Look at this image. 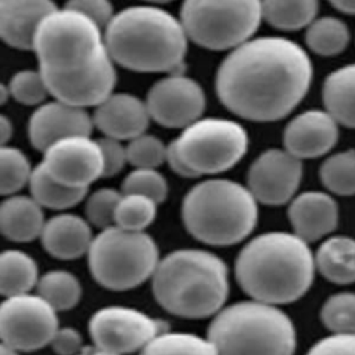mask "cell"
<instances>
[{"label": "cell", "instance_id": "obj_1", "mask_svg": "<svg viewBox=\"0 0 355 355\" xmlns=\"http://www.w3.org/2000/svg\"><path fill=\"white\" fill-rule=\"evenodd\" d=\"M312 61L295 42L280 36L251 37L220 62L215 90L234 115L273 122L288 115L312 83Z\"/></svg>", "mask_w": 355, "mask_h": 355}, {"label": "cell", "instance_id": "obj_2", "mask_svg": "<svg viewBox=\"0 0 355 355\" xmlns=\"http://www.w3.org/2000/svg\"><path fill=\"white\" fill-rule=\"evenodd\" d=\"M112 61L135 72L182 71L189 37L179 18L158 6H130L104 28Z\"/></svg>", "mask_w": 355, "mask_h": 355}, {"label": "cell", "instance_id": "obj_3", "mask_svg": "<svg viewBox=\"0 0 355 355\" xmlns=\"http://www.w3.org/2000/svg\"><path fill=\"white\" fill-rule=\"evenodd\" d=\"M240 287L255 301L290 304L311 287L315 258L308 243L297 234L263 233L240 251L234 265Z\"/></svg>", "mask_w": 355, "mask_h": 355}, {"label": "cell", "instance_id": "obj_4", "mask_svg": "<svg viewBox=\"0 0 355 355\" xmlns=\"http://www.w3.org/2000/svg\"><path fill=\"white\" fill-rule=\"evenodd\" d=\"M155 301L183 319H204L219 312L229 294L227 268L204 250H178L161 261L151 276Z\"/></svg>", "mask_w": 355, "mask_h": 355}, {"label": "cell", "instance_id": "obj_5", "mask_svg": "<svg viewBox=\"0 0 355 355\" xmlns=\"http://www.w3.org/2000/svg\"><path fill=\"white\" fill-rule=\"evenodd\" d=\"M182 220L194 239L209 245H232L254 230L258 205L247 187L227 179H209L186 194Z\"/></svg>", "mask_w": 355, "mask_h": 355}, {"label": "cell", "instance_id": "obj_6", "mask_svg": "<svg viewBox=\"0 0 355 355\" xmlns=\"http://www.w3.org/2000/svg\"><path fill=\"white\" fill-rule=\"evenodd\" d=\"M216 355H294L291 319L276 305L241 301L216 312L208 329Z\"/></svg>", "mask_w": 355, "mask_h": 355}, {"label": "cell", "instance_id": "obj_7", "mask_svg": "<svg viewBox=\"0 0 355 355\" xmlns=\"http://www.w3.org/2000/svg\"><path fill=\"white\" fill-rule=\"evenodd\" d=\"M247 147L248 135L239 122L198 118L166 146V162L183 178L215 175L233 168Z\"/></svg>", "mask_w": 355, "mask_h": 355}, {"label": "cell", "instance_id": "obj_8", "mask_svg": "<svg viewBox=\"0 0 355 355\" xmlns=\"http://www.w3.org/2000/svg\"><path fill=\"white\" fill-rule=\"evenodd\" d=\"M86 254L94 280L114 291L140 286L153 276L159 261L158 247L150 234L115 225L101 229Z\"/></svg>", "mask_w": 355, "mask_h": 355}, {"label": "cell", "instance_id": "obj_9", "mask_svg": "<svg viewBox=\"0 0 355 355\" xmlns=\"http://www.w3.org/2000/svg\"><path fill=\"white\" fill-rule=\"evenodd\" d=\"M32 50L39 69L68 72L82 68L107 51L101 28L65 6L54 8L39 24Z\"/></svg>", "mask_w": 355, "mask_h": 355}, {"label": "cell", "instance_id": "obj_10", "mask_svg": "<svg viewBox=\"0 0 355 355\" xmlns=\"http://www.w3.org/2000/svg\"><path fill=\"white\" fill-rule=\"evenodd\" d=\"M179 19L189 40L208 50H232L254 37L261 0H183Z\"/></svg>", "mask_w": 355, "mask_h": 355}, {"label": "cell", "instance_id": "obj_11", "mask_svg": "<svg viewBox=\"0 0 355 355\" xmlns=\"http://www.w3.org/2000/svg\"><path fill=\"white\" fill-rule=\"evenodd\" d=\"M58 329L57 311L39 294L22 293L0 302V341L18 352L50 344Z\"/></svg>", "mask_w": 355, "mask_h": 355}, {"label": "cell", "instance_id": "obj_12", "mask_svg": "<svg viewBox=\"0 0 355 355\" xmlns=\"http://www.w3.org/2000/svg\"><path fill=\"white\" fill-rule=\"evenodd\" d=\"M168 324L133 308L111 305L96 311L89 320L93 344L121 355L140 351Z\"/></svg>", "mask_w": 355, "mask_h": 355}, {"label": "cell", "instance_id": "obj_13", "mask_svg": "<svg viewBox=\"0 0 355 355\" xmlns=\"http://www.w3.org/2000/svg\"><path fill=\"white\" fill-rule=\"evenodd\" d=\"M150 118L164 128L183 129L201 118L207 98L201 85L182 71L157 80L144 100Z\"/></svg>", "mask_w": 355, "mask_h": 355}, {"label": "cell", "instance_id": "obj_14", "mask_svg": "<svg viewBox=\"0 0 355 355\" xmlns=\"http://www.w3.org/2000/svg\"><path fill=\"white\" fill-rule=\"evenodd\" d=\"M40 72L50 96L58 101L80 108L98 105L114 92L116 83L115 62L108 51L103 53L87 65L73 71Z\"/></svg>", "mask_w": 355, "mask_h": 355}, {"label": "cell", "instance_id": "obj_15", "mask_svg": "<svg viewBox=\"0 0 355 355\" xmlns=\"http://www.w3.org/2000/svg\"><path fill=\"white\" fill-rule=\"evenodd\" d=\"M44 169L58 182L89 189V184L103 176V157L97 140L90 135H76L60 139L43 151Z\"/></svg>", "mask_w": 355, "mask_h": 355}, {"label": "cell", "instance_id": "obj_16", "mask_svg": "<svg viewBox=\"0 0 355 355\" xmlns=\"http://www.w3.org/2000/svg\"><path fill=\"white\" fill-rule=\"evenodd\" d=\"M302 178V161L287 150L263 151L250 166L247 189L257 202L282 205L290 201Z\"/></svg>", "mask_w": 355, "mask_h": 355}, {"label": "cell", "instance_id": "obj_17", "mask_svg": "<svg viewBox=\"0 0 355 355\" xmlns=\"http://www.w3.org/2000/svg\"><path fill=\"white\" fill-rule=\"evenodd\" d=\"M338 140V123L326 110H308L294 116L283 133L284 150L298 159L327 154Z\"/></svg>", "mask_w": 355, "mask_h": 355}, {"label": "cell", "instance_id": "obj_18", "mask_svg": "<svg viewBox=\"0 0 355 355\" xmlns=\"http://www.w3.org/2000/svg\"><path fill=\"white\" fill-rule=\"evenodd\" d=\"M93 119L85 108L54 100L36 108L29 118L31 144L44 151L54 141L76 135H90Z\"/></svg>", "mask_w": 355, "mask_h": 355}, {"label": "cell", "instance_id": "obj_19", "mask_svg": "<svg viewBox=\"0 0 355 355\" xmlns=\"http://www.w3.org/2000/svg\"><path fill=\"white\" fill-rule=\"evenodd\" d=\"M93 126L107 137L130 140L146 132L151 121L147 105L139 97L129 93H111L96 105L92 116Z\"/></svg>", "mask_w": 355, "mask_h": 355}, {"label": "cell", "instance_id": "obj_20", "mask_svg": "<svg viewBox=\"0 0 355 355\" xmlns=\"http://www.w3.org/2000/svg\"><path fill=\"white\" fill-rule=\"evenodd\" d=\"M288 219L294 234L315 241L333 232L338 222V207L331 196L322 191H306L291 200Z\"/></svg>", "mask_w": 355, "mask_h": 355}, {"label": "cell", "instance_id": "obj_21", "mask_svg": "<svg viewBox=\"0 0 355 355\" xmlns=\"http://www.w3.org/2000/svg\"><path fill=\"white\" fill-rule=\"evenodd\" d=\"M55 8L51 0H0V39L29 50L40 21Z\"/></svg>", "mask_w": 355, "mask_h": 355}, {"label": "cell", "instance_id": "obj_22", "mask_svg": "<svg viewBox=\"0 0 355 355\" xmlns=\"http://www.w3.org/2000/svg\"><path fill=\"white\" fill-rule=\"evenodd\" d=\"M43 248L54 258L75 259L87 252L92 243L90 223L75 214H58L47 219L40 233Z\"/></svg>", "mask_w": 355, "mask_h": 355}, {"label": "cell", "instance_id": "obj_23", "mask_svg": "<svg viewBox=\"0 0 355 355\" xmlns=\"http://www.w3.org/2000/svg\"><path fill=\"white\" fill-rule=\"evenodd\" d=\"M44 222L43 208L31 196L11 194L0 204V234L11 241L37 239Z\"/></svg>", "mask_w": 355, "mask_h": 355}, {"label": "cell", "instance_id": "obj_24", "mask_svg": "<svg viewBox=\"0 0 355 355\" xmlns=\"http://www.w3.org/2000/svg\"><path fill=\"white\" fill-rule=\"evenodd\" d=\"M322 98L324 110L338 125L355 129V62L343 65L326 76Z\"/></svg>", "mask_w": 355, "mask_h": 355}, {"label": "cell", "instance_id": "obj_25", "mask_svg": "<svg viewBox=\"0 0 355 355\" xmlns=\"http://www.w3.org/2000/svg\"><path fill=\"white\" fill-rule=\"evenodd\" d=\"M315 268L331 283L355 282V239L334 236L323 241L315 257Z\"/></svg>", "mask_w": 355, "mask_h": 355}, {"label": "cell", "instance_id": "obj_26", "mask_svg": "<svg viewBox=\"0 0 355 355\" xmlns=\"http://www.w3.org/2000/svg\"><path fill=\"white\" fill-rule=\"evenodd\" d=\"M31 197L42 207L64 211L79 204L87 194V189L67 186L55 180L42 164L36 165L29 176Z\"/></svg>", "mask_w": 355, "mask_h": 355}, {"label": "cell", "instance_id": "obj_27", "mask_svg": "<svg viewBox=\"0 0 355 355\" xmlns=\"http://www.w3.org/2000/svg\"><path fill=\"white\" fill-rule=\"evenodd\" d=\"M39 280L36 261L21 250L0 252V295L10 297L29 293Z\"/></svg>", "mask_w": 355, "mask_h": 355}, {"label": "cell", "instance_id": "obj_28", "mask_svg": "<svg viewBox=\"0 0 355 355\" xmlns=\"http://www.w3.org/2000/svg\"><path fill=\"white\" fill-rule=\"evenodd\" d=\"M262 19L280 31L306 28L318 15L319 0H261Z\"/></svg>", "mask_w": 355, "mask_h": 355}, {"label": "cell", "instance_id": "obj_29", "mask_svg": "<svg viewBox=\"0 0 355 355\" xmlns=\"http://www.w3.org/2000/svg\"><path fill=\"white\" fill-rule=\"evenodd\" d=\"M349 29L336 17L315 18L305 32L309 50L322 57H333L343 53L349 43Z\"/></svg>", "mask_w": 355, "mask_h": 355}, {"label": "cell", "instance_id": "obj_30", "mask_svg": "<svg viewBox=\"0 0 355 355\" xmlns=\"http://www.w3.org/2000/svg\"><path fill=\"white\" fill-rule=\"evenodd\" d=\"M37 294L43 297L57 312L68 311L78 305L82 297L79 279L62 269L46 272L37 280Z\"/></svg>", "mask_w": 355, "mask_h": 355}, {"label": "cell", "instance_id": "obj_31", "mask_svg": "<svg viewBox=\"0 0 355 355\" xmlns=\"http://www.w3.org/2000/svg\"><path fill=\"white\" fill-rule=\"evenodd\" d=\"M139 355H216V351L208 338L166 330L144 345Z\"/></svg>", "mask_w": 355, "mask_h": 355}, {"label": "cell", "instance_id": "obj_32", "mask_svg": "<svg viewBox=\"0 0 355 355\" xmlns=\"http://www.w3.org/2000/svg\"><path fill=\"white\" fill-rule=\"evenodd\" d=\"M157 205L146 196L122 193L115 209L114 225L125 230L144 232L157 216Z\"/></svg>", "mask_w": 355, "mask_h": 355}, {"label": "cell", "instance_id": "obj_33", "mask_svg": "<svg viewBox=\"0 0 355 355\" xmlns=\"http://www.w3.org/2000/svg\"><path fill=\"white\" fill-rule=\"evenodd\" d=\"M322 183L334 194H355V150L330 155L320 166Z\"/></svg>", "mask_w": 355, "mask_h": 355}, {"label": "cell", "instance_id": "obj_34", "mask_svg": "<svg viewBox=\"0 0 355 355\" xmlns=\"http://www.w3.org/2000/svg\"><path fill=\"white\" fill-rule=\"evenodd\" d=\"M31 162L19 148L0 146V196L17 194L29 182Z\"/></svg>", "mask_w": 355, "mask_h": 355}, {"label": "cell", "instance_id": "obj_35", "mask_svg": "<svg viewBox=\"0 0 355 355\" xmlns=\"http://www.w3.org/2000/svg\"><path fill=\"white\" fill-rule=\"evenodd\" d=\"M320 319L333 333H355V293H337L329 297L322 306Z\"/></svg>", "mask_w": 355, "mask_h": 355}, {"label": "cell", "instance_id": "obj_36", "mask_svg": "<svg viewBox=\"0 0 355 355\" xmlns=\"http://www.w3.org/2000/svg\"><path fill=\"white\" fill-rule=\"evenodd\" d=\"M126 158L135 168L157 169L166 161V146L154 135L141 133L129 140Z\"/></svg>", "mask_w": 355, "mask_h": 355}, {"label": "cell", "instance_id": "obj_37", "mask_svg": "<svg viewBox=\"0 0 355 355\" xmlns=\"http://www.w3.org/2000/svg\"><path fill=\"white\" fill-rule=\"evenodd\" d=\"M122 193L141 194L157 204H161L168 196V183L157 169L135 168L125 176L122 182Z\"/></svg>", "mask_w": 355, "mask_h": 355}, {"label": "cell", "instance_id": "obj_38", "mask_svg": "<svg viewBox=\"0 0 355 355\" xmlns=\"http://www.w3.org/2000/svg\"><path fill=\"white\" fill-rule=\"evenodd\" d=\"M8 89L10 96L24 105L42 104L49 96L46 82L39 69H24L17 72L8 83Z\"/></svg>", "mask_w": 355, "mask_h": 355}, {"label": "cell", "instance_id": "obj_39", "mask_svg": "<svg viewBox=\"0 0 355 355\" xmlns=\"http://www.w3.org/2000/svg\"><path fill=\"white\" fill-rule=\"evenodd\" d=\"M121 194L122 193L111 187H101L93 191L85 202L86 220L100 229L112 226Z\"/></svg>", "mask_w": 355, "mask_h": 355}, {"label": "cell", "instance_id": "obj_40", "mask_svg": "<svg viewBox=\"0 0 355 355\" xmlns=\"http://www.w3.org/2000/svg\"><path fill=\"white\" fill-rule=\"evenodd\" d=\"M97 141L103 157V176L110 178L119 173L128 162L126 147L121 143V140L107 136Z\"/></svg>", "mask_w": 355, "mask_h": 355}, {"label": "cell", "instance_id": "obj_41", "mask_svg": "<svg viewBox=\"0 0 355 355\" xmlns=\"http://www.w3.org/2000/svg\"><path fill=\"white\" fill-rule=\"evenodd\" d=\"M306 355H355V333L324 337L318 341Z\"/></svg>", "mask_w": 355, "mask_h": 355}, {"label": "cell", "instance_id": "obj_42", "mask_svg": "<svg viewBox=\"0 0 355 355\" xmlns=\"http://www.w3.org/2000/svg\"><path fill=\"white\" fill-rule=\"evenodd\" d=\"M67 7L83 14L100 28H105L115 14L110 0H69Z\"/></svg>", "mask_w": 355, "mask_h": 355}, {"label": "cell", "instance_id": "obj_43", "mask_svg": "<svg viewBox=\"0 0 355 355\" xmlns=\"http://www.w3.org/2000/svg\"><path fill=\"white\" fill-rule=\"evenodd\" d=\"M50 345L57 355H75L83 347V340L76 329L71 326H58L50 340Z\"/></svg>", "mask_w": 355, "mask_h": 355}, {"label": "cell", "instance_id": "obj_44", "mask_svg": "<svg viewBox=\"0 0 355 355\" xmlns=\"http://www.w3.org/2000/svg\"><path fill=\"white\" fill-rule=\"evenodd\" d=\"M11 136H12V123L6 115L0 114V146L7 144Z\"/></svg>", "mask_w": 355, "mask_h": 355}, {"label": "cell", "instance_id": "obj_45", "mask_svg": "<svg viewBox=\"0 0 355 355\" xmlns=\"http://www.w3.org/2000/svg\"><path fill=\"white\" fill-rule=\"evenodd\" d=\"M329 1L338 11L355 15V0H329Z\"/></svg>", "mask_w": 355, "mask_h": 355}, {"label": "cell", "instance_id": "obj_46", "mask_svg": "<svg viewBox=\"0 0 355 355\" xmlns=\"http://www.w3.org/2000/svg\"><path fill=\"white\" fill-rule=\"evenodd\" d=\"M0 355H19V352L11 348L10 345H7L6 343L0 341Z\"/></svg>", "mask_w": 355, "mask_h": 355}, {"label": "cell", "instance_id": "obj_47", "mask_svg": "<svg viewBox=\"0 0 355 355\" xmlns=\"http://www.w3.org/2000/svg\"><path fill=\"white\" fill-rule=\"evenodd\" d=\"M10 97V89L4 83L0 82V105H3Z\"/></svg>", "mask_w": 355, "mask_h": 355}, {"label": "cell", "instance_id": "obj_48", "mask_svg": "<svg viewBox=\"0 0 355 355\" xmlns=\"http://www.w3.org/2000/svg\"><path fill=\"white\" fill-rule=\"evenodd\" d=\"M89 355H121V354H116V352H112V351H108V349H103V348H98V347L93 345V348H92Z\"/></svg>", "mask_w": 355, "mask_h": 355}, {"label": "cell", "instance_id": "obj_49", "mask_svg": "<svg viewBox=\"0 0 355 355\" xmlns=\"http://www.w3.org/2000/svg\"><path fill=\"white\" fill-rule=\"evenodd\" d=\"M92 348H93V345H83L75 355H89Z\"/></svg>", "mask_w": 355, "mask_h": 355}, {"label": "cell", "instance_id": "obj_50", "mask_svg": "<svg viewBox=\"0 0 355 355\" xmlns=\"http://www.w3.org/2000/svg\"><path fill=\"white\" fill-rule=\"evenodd\" d=\"M147 3H153V4H164V3H169L172 0H144Z\"/></svg>", "mask_w": 355, "mask_h": 355}]
</instances>
